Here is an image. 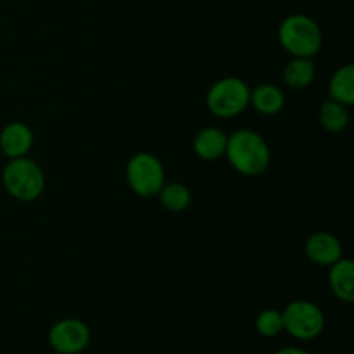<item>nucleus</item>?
<instances>
[{
    "instance_id": "1",
    "label": "nucleus",
    "mask_w": 354,
    "mask_h": 354,
    "mask_svg": "<svg viewBox=\"0 0 354 354\" xmlns=\"http://www.w3.org/2000/svg\"><path fill=\"white\" fill-rule=\"evenodd\" d=\"M232 168L241 175L259 176L272 162V151L259 133L252 130H239L228 137L225 151Z\"/></svg>"
},
{
    "instance_id": "2",
    "label": "nucleus",
    "mask_w": 354,
    "mask_h": 354,
    "mask_svg": "<svg viewBox=\"0 0 354 354\" xmlns=\"http://www.w3.org/2000/svg\"><path fill=\"white\" fill-rule=\"evenodd\" d=\"M279 41L292 57L313 59L324 45V33L313 17L290 14L280 23Z\"/></svg>"
},
{
    "instance_id": "3",
    "label": "nucleus",
    "mask_w": 354,
    "mask_h": 354,
    "mask_svg": "<svg viewBox=\"0 0 354 354\" xmlns=\"http://www.w3.org/2000/svg\"><path fill=\"white\" fill-rule=\"evenodd\" d=\"M2 183L10 197L21 203H31L44 192L45 176L40 166L24 156L9 159L2 171Z\"/></svg>"
},
{
    "instance_id": "4",
    "label": "nucleus",
    "mask_w": 354,
    "mask_h": 354,
    "mask_svg": "<svg viewBox=\"0 0 354 354\" xmlns=\"http://www.w3.org/2000/svg\"><path fill=\"white\" fill-rule=\"evenodd\" d=\"M251 99V88L244 80L227 76L214 83L206 95V106L213 116L227 120L244 113Z\"/></svg>"
},
{
    "instance_id": "5",
    "label": "nucleus",
    "mask_w": 354,
    "mask_h": 354,
    "mask_svg": "<svg viewBox=\"0 0 354 354\" xmlns=\"http://www.w3.org/2000/svg\"><path fill=\"white\" fill-rule=\"evenodd\" d=\"M165 166L151 152H137L127 165V182L140 197H154L165 185Z\"/></svg>"
},
{
    "instance_id": "6",
    "label": "nucleus",
    "mask_w": 354,
    "mask_h": 354,
    "mask_svg": "<svg viewBox=\"0 0 354 354\" xmlns=\"http://www.w3.org/2000/svg\"><path fill=\"white\" fill-rule=\"evenodd\" d=\"M283 330L299 341H311L324 332V311L311 301H292L282 311Z\"/></svg>"
},
{
    "instance_id": "7",
    "label": "nucleus",
    "mask_w": 354,
    "mask_h": 354,
    "mask_svg": "<svg viewBox=\"0 0 354 354\" xmlns=\"http://www.w3.org/2000/svg\"><path fill=\"white\" fill-rule=\"evenodd\" d=\"M90 328L78 318H64L52 325L48 344L59 354H78L88 346Z\"/></svg>"
},
{
    "instance_id": "8",
    "label": "nucleus",
    "mask_w": 354,
    "mask_h": 354,
    "mask_svg": "<svg viewBox=\"0 0 354 354\" xmlns=\"http://www.w3.org/2000/svg\"><path fill=\"white\" fill-rule=\"evenodd\" d=\"M304 251L311 263L320 266H332L342 258L341 241L328 232H315L313 235H310Z\"/></svg>"
},
{
    "instance_id": "9",
    "label": "nucleus",
    "mask_w": 354,
    "mask_h": 354,
    "mask_svg": "<svg viewBox=\"0 0 354 354\" xmlns=\"http://www.w3.org/2000/svg\"><path fill=\"white\" fill-rule=\"evenodd\" d=\"M31 147H33V131L23 121H10L0 131V151L6 158H24Z\"/></svg>"
},
{
    "instance_id": "10",
    "label": "nucleus",
    "mask_w": 354,
    "mask_h": 354,
    "mask_svg": "<svg viewBox=\"0 0 354 354\" xmlns=\"http://www.w3.org/2000/svg\"><path fill=\"white\" fill-rule=\"evenodd\" d=\"M228 135L223 130L214 127L203 128L197 131L194 137V152L197 158L204 159V161H216V159L223 158L225 151H227Z\"/></svg>"
},
{
    "instance_id": "11",
    "label": "nucleus",
    "mask_w": 354,
    "mask_h": 354,
    "mask_svg": "<svg viewBox=\"0 0 354 354\" xmlns=\"http://www.w3.org/2000/svg\"><path fill=\"white\" fill-rule=\"evenodd\" d=\"M328 283L337 299L344 303L354 301V265L351 259L342 256L337 263L328 266Z\"/></svg>"
},
{
    "instance_id": "12",
    "label": "nucleus",
    "mask_w": 354,
    "mask_h": 354,
    "mask_svg": "<svg viewBox=\"0 0 354 354\" xmlns=\"http://www.w3.org/2000/svg\"><path fill=\"white\" fill-rule=\"evenodd\" d=\"M249 104L263 116H275L286 106V95L282 90L272 83H263L251 90Z\"/></svg>"
},
{
    "instance_id": "13",
    "label": "nucleus",
    "mask_w": 354,
    "mask_h": 354,
    "mask_svg": "<svg viewBox=\"0 0 354 354\" xmlns=\"http://www.w3.org/2000/svg\"><path fill=\"white\" fill-rule=\"evenodd\" d=\"M328 95L332 100L344 106L354 104V66L344 64L332 75L328 83Z\"/></svg>"
},
{
    "instance_id": "14",
    "label": "nucleus",
    "mask_w": 354,
    "mask_h": 354,
    "mask_svg": "<svg viewBox=\"0 0 354 354\" xmlns=\"http://www.w3.org/2000/svg\"><path fill=\"white\" fill-rule=\"evenodd\" d=\"M315 80V62L310 57H292L283 69V82L294 90L306 88Z\"/></svg>"
},
{
    "instance_id": "15",
    "label": "nucleus",
    "mask_w": 354,
    "mask_h": 354,
    "mask_svg": "<svg viewBox=\"0 0 354 354\" xmlns=\"http://www.w3.org/2000/svg\"><path fill=\"white\" fill-rule=\"evenodd\" d=\"M158 197L161 206L171 213H182L192 203V194H190L189 187L178 182L165 183L162 189L159 190Z\"/></svg>"
},
{
    "instance_id": "16",
    "label": "nucleus",
    "mask_w": 354,
    "mask_h": 354,
    "mask_svg": "<svg viewBox=\"0 0 354 354\" xmlns=\"http://www.w3.org/2000/svg\"><path fill=\"white\" fill-rule=\"evenodd\" d=\"M318 116H320V124L324 127V130L330 131V133H341L349 124L348 106L335 102L332 99L322 104Z\"/></svg>"
},
{
    "instance_id": "17",
    "label": "nucleus",
    "mask_w": 354,
    "mask_h": 354,
    "mask_svg": "<svg viewBox=\"0 0 354 354\" xmlns=\"http://www.w3.org/2000/svg\"><path fill=\"white\" fill-rule=\"evenodd\" d=\"M256 330L263 335V337H275L283 330V320L282 311L277 310H265L258 315L256 318Z\"/></svg>"
},
{
    "instance_id": "18",
    "label": "nucleus",
    "mask_w": 354,
    "mask_h": 354,
    "mask_svg": "<svg viewBox=\"0 0 354 354\" xmlns=\"http://www.w3.org/2000/svg\"><path fill=\"white\" fill-rule=\"evenodd\" d=\"M275 354H310V353L304 351V349H299V348H283V349H280V351H277Z\"/></svg>"
}]
</instances>
